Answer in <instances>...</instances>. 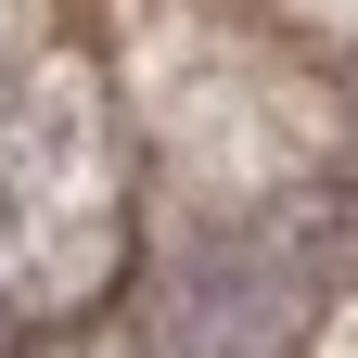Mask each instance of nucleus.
I'll return each instance as SVG.
<instances>
[{"label": "nucleus", "mask_w": 358, "mask_h": 358, "mask_svg": "<svg viewBox=\"0 0 358 358\" xmlns=\"http://www.w3.org/2000/svg\"><path fill=\"white\" fill-rule=\"evenodd\" d=\"M282 282H307V294H345L358 282V192H307L282 217Z\"/></svg>", "instance_id": "nucleus-1"}, {"label": "nucleus", "mask_w": 358, "mask_h": 358, "mask_svg": "<svg viewBox=\"0 0 358 358\" xmlns=\"http://www.w3.org/2000/svg\"><path fill=\"white\" fill-rule=\"evenodd\" d=\"M0 358H13V320H0Z\"/></svg>", "instance_id": "nucleus-2"}]
</instances>
